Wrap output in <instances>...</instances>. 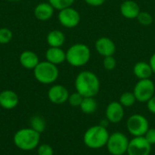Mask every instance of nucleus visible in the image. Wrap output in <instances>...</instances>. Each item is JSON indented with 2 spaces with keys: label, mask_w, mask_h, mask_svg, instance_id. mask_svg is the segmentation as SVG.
I'll return each instance as SVG.
<instances>
[{
  "label": "nucleus",
  "mask_w": 155,
  "mask_h": 155,
  "mask_svg": "<svg viewBox=\"0 0 155 155\" xmlns=\"http://www.w3.org/2000/svg\"><path fill=\"white\" fill-rule=\"evenodd\" d=\"M75 91L84 97H95L101 87L100 79L97 74L89 70L80 72L74 79Z\"/></svg>",
  "instance_id": "f257e3e1"
},
{
  "label": "nucleus",
  "mask_w": 155,
  "mask_h": 155,
  "mask_svg": "<svg viewBox=\"0 0 155 155\" xmlns=\"http://www.w3.org/2000/svg\"><path fill=\"white\" fill-rule=\"evenodd\" d=\"M110 134L107 128L100 124L89 127L83 135V142L86 147L92 150H99L106 146Z\"/></svg>",
  "instance_id": "f03ea898"
},
{
  "label": "nucleus",
  "mask_w": 155,
  "mask_h": 155,
  "mask_svg": "<svg viewBox=\"0 0 155 155\" xmlns=\"http://www.w3.org/2000/svg\"><path fill=\"white\" fill-rule=\"evenodd\" d=\"M41 140V134L37 133L31 127L18 130L13 137L16 148L24 152H30L36 149Z\"/></svg>",
  "instance_id": "7ed1b4c3"
},
{
  "label": "nucleus",
  "mask_w": 155,
  "mask_h": 155,
  "mask_svg": "<svg viewBox=\"0 0 155 155\" xmlns=\"http://www.w3.org/2000/svg\"><path fill=\"white\" fill-rule=\"evenodd\" d=\"M66 62L73 67H82L88 64L91 59V50L85 44L76 43L72 45L66 51Z\"/></svg>",
  "instance_id": "20e7f679"
},
{
  "label": "nucleus",
  "mask_w": 155,
  "mask_h": 155,
  "mask_svg": "<svg viewBox=\"0 0 155 155\" xmlns=\"http://www.w3.org/2000/svg\"><path fill=\"white\" fill-rule=\"evenodd\" d=\"M34 76L40 84H52L59 77V69L57 65L45 60L39 62V64L34 69Z\"/></svg>",
  "instance_id": "39448f33"
},
{
  "label": "nucleus",
  "mask_w": 155,
  "mask_h": 155,
  "mask_svg": "<svg viewBox=\"0 0 155 155\" xmlns=\"http://www.w3.org/2000/svg\"><path fill=\"white\" fill-rule=\"evenodd\" d=\"M129 141L125 134L114 132L110 134L105 147L111 155H124L127 153Z\"/></svg>",
  "instance_id": "423d86ee"
},
{
  "label": "nucleus",
  "mask_w": 155,
  "mask_h": 155,
  "mask_svg": "<svg viewBox=\"0 0 155 155\" xmlns=\"http://www.w3.org/2000/svg\"><path fill=\"white\" fill-rule=\"evenodd\" d=\"M126 128L128 133L133 137L144 136L150 128V124L147 118L140 114H132L126 121Z\"/></svg>",
  "instance_id": "0eeeda50"
},
{
  "label": "nucleus",
  "mask_w": 155,
  "mask_h": 155,
  "mask_svg": "<svg viewBox=\"0 0 155 155\" xmlns=\"http://www.w3.org/2000/svg\"><path fill=\"white\" fill-rule=\"evenodd\" d=\"M133 93L137 102L146 104L153 95H155L154 82L151 78L138 80L134 87Z\"/></svg>",
  "instance_id": "6e6552de"
},
{
  "label": "nucleus",
  "mask_w": 155,
  "mask_h": 155,
  "mask_svg": "<svg viewBox=\"0 0 155 155\" xmlns=\"http://www.w3.org/2000/svg\"><path fill=\"white\" fill-rule=\"evenodd\" d=\"M57 18L60 25L65 28H74L81 21L80 13L72 6L59 10Z\"/></svg>",
  "instance_id": "1a4fd4ad"
},
{
  "label": "nucleus",
  "mask_w": 155,
  "mask_h": 155,
  "mask_svg": "<svg viewBox=\"0 0 155 155\" xmlns=\"http://www.w3.org/2000/svg\"><path fill=\"white\" fill-rule=\"evenodd\" d=\"M152 145L148 143L144 136L133 137L129 141L127 155H150Z\"/></svg>",
  "instance_id": "9d476101"
},
{
  "label": "nucleus",
  "mask_w": 155,
  "mask_h": 155,
  "mask_svg": "<svg viewBox=\"0 0 155 155\" xmlns=\"http://www.w3.org/2000/svg\"><path fill=\"white\" fill-rule=\"evenodd\" d=\"M69 95L68 89L63 84H54L47 92V98L54 104H63L66 103Z\"/></svg>",
  "instance_id": "9b49d317"
},
{
  "label": "nucleus",
  "mask_w": 155,
  "mask_h": 155,
  "mask_svg": "<svg viewBox=\"0 0 155 155\" xmlns=\"http://www.w3.org/2000/svg\"><path fill=\"white\" fill-rule=\"evenodd\" d=\"M124 117V107L119 101L110 102L105 109V118L111 124H119Z\"/></svg>",
  "instance_id": "f8f14e48"
},
{
  "label": "nucleus",
  "mask_w": 155,
  "mask_h": 155,
  "mask_svg": "<svg viewBox=\"0 0 155 155\" xmlns=\"http://www.w3.org/2000/svg\"><path fill=\"white\" fill-rule=\"evenodd\" d=\"M94 49L100 55H102L103 57H106L114 55L115 54L116 45L111 38L102 36L95 41Z\"/></svg>",
  "instance_id": "ddd939ff"
},
{
  "label": "nucleus",
  "mask_w": 155,
  "mask_h": 155,
  "mask_svg": "<svg viewBox=\"0 0 155 155\" xmlns=\"http://www.w3.org/2000/svg\"><path fill=\"white\" fill-rule=\"evenodd\" d=\"M19 104L17 94L12 90H3L0 92V106L5 110H12Z\"/></svg>",
  "instance_id": "4468645a"
},
{
  "label": "nucleus",
  "mask_w": 155,
  "mask_h": 155,
  "mask_svg": "<svg viewBox=\"0 0 155 155\" xmlns=\"http://www.w3.org/2000/svg\"><path fill=\"white\" fill-rule=\"evenodd\" d=\"M54 8L49 2H42L35 5L34 9L35 17L42 22L51 19L54 13Z\"/></svg>",
  "instance_id": "2eb2a0df"
},
{
  "label": "nucleus",
  "mask_w": 155,
  "mask_h": 155,
  "mask_svg": "<svg viewBox=\"0 0 155 155\" xmlns=\"http://www.w3.org/2000/svg\"><path fill=\"white\" fill-rule=\"evenodd\" d=\"M121 15L126 19H136L141 12L140 5L134 0H124L120 5Z\"/></svg>",
  "instance_id": "dca6fc26"
},
{
  "label": "nucleus",
  "mask_w": 155,
  "mask_h": 155,
  "mask_svg": "<svg viewBox=\"0 0 155 155\" xmlns=\"http://www.w3.org/2000/svg\"><path fill=\"white\" fill-rule=\"evenodd\" d=\"M39 62L38 55L31 50H25L19 55V63L24 68L28 70H34Z\"/></svg>",
  "instance_id": "f3484780"
},
{
  "label": "nucleus",
  "mask_w": 155,
  "mask_h": 155,
  "mask_svg": "<svg viewBox=\"0 0 155 155\" xmlns=\"http://www.w3.org/2000/svg\"><path fill=\"white\" fill-rule=\"evenodd\" d=\"M45 60L51 64L59 65L66 61L65 51L62 47H49L45 52Z\"/></svg>",
  "instance_id": "a211bd4d"
},
{
  "label": "nucleus",
  "mask_w": 155,
  "mask_h": 155,
  "mask_svg": "<svg viewBox=\"0 0 155 155\" xmlns=\"http://www.w3.org/2000/svg\"><path fill=\"white\" fill-rule=\"evenodd\" d=\"M133 73L138 80L149 79L153 74V71L148 62H137L133 67Z\"/></svg>",
  "instance_id": "6ab92c4d"
},
{
  "label": "nucleus",
  "mask_w": 155,
  "mask_h": 155,
  "mask_svg": "<svg viewBox=\"0 0 155 155\" xmlns=\"http://www.w3.org/2000/svg\"><path fill=\"white\" fill-rule=\"evenodd\" d=\"M65 42V35L60 30H52L46 35V43L49 47H62Z\"/></svg>",
  "instance_id": "aec40b11"
},
{
  "label": "nucleus",
  "mask_w": 155,
  "mask_h": 155,
  "mask_svg": "<svg viewBox=\"0 0 155 155\" xmlns=\"http://www.w3.org/2000/svg\"><path fill=\"white\" fill-rule=\"evenodd\" d=\"M79 108L84 114H93L96 112L98 104L94 97H84Z\"/></svg>",
  "instance_id": "412c9836"
},
{
  "label": "nucleus",
  "mask_w": 155,
  "mask_h": 155,
  "mask_svg": "<svg viewBox=\"0 0 155 155\" xmlns=\"http://www.w3.org/2000/svg\"><path fill=\"white\" fill-rule=\"evenodd\" d=\"M30 127L32 129H34L35 131H36L39 134H42L45 132V128H46V123L45 120L40 116V115H35L33 116L30 119Z\"/></svg>",
  "instance_id": "4be33fe9"
},
{
  "label": "nucleus",
  "mask_w": 155,
  "mask_h": 155,
  "mask_svg": "<svg viewBox=\"0 0 155 155\" xmlns=\"http://www.w3.org/2000/svg\"><path fill=\"white\" fill-rule=\"evenodd\" d=\"M136 98L133 92H124L121 94L119 98V103L124 108H130L136 103Z\"/></svg>",
  "instance_id": "5701e85b"
},
{
  "label": "nucleus",
  "mask_w": 155,
  "mask_h": 155,
  "mask_svg": "<svg viewBox=\"0 0 155 155\" xmlns=\"http://www.w3.org/2000/svg\"><path fill=\"white\" fill-rule=\"evenodd\" d=\"M137 21L140 25L147 26L151 25L153 23V16L151 13L146 12V11H141L140 14L137 16Z\"/></svg>",
  "instance_id": "b1692460"
},
{
  "label": "nucleus",
  "mask_w": 155,
  "mask_h": 155,
  "mask_svg": "<svg viewBox=\"0 0 155 155\" xmlns=\"http://www.w3.org/2000/svg\"><path fill=\"white\" fill-rule=\"evenodd\" d=\"M74 1L75 0H48V2L53 5V7L58 11L72 6Z\"/></svg>",
  "instance_id": "393cba45"
},
{
  "label": "nucleus",
  "mask_w": 155,
  "mask_h": 155,
  "mask_svg": "<svg viewBox=\"0 0 155 155\" xmlns=\"http://www.w3.org/2000/svg\"><path fill=\"white\" fill-rule=\"evenodd\" d=\"M13 39V32L7 27L0 28V45H6Z\"/></svg>",
  "instance_id": "a878e982"
},
{
  "label": "nucleus",
  "mask_w": 155,
  "mask_h": 155,
  "mask_svg": "<svg viewBox=\"0 0 155 155\" xmlns=\"http://www.w3.org/2000/svg\"><path fill=\"white\" fill-rule=\"evenodd\" d=\"M83 99H84V96L75 91L74 93L70 94L67 102L69 103V104L72 107H80V105L83 102Z\"/></svg>",
  "instance_id": "bb28decb"
},
{
  "label": "nucleus",
  "mask_w": 155,
  "mask_h": 155,
  "mask_svg": "<svg viewBox=\"0 0 155 155\" xmlns=\"http://www.w3.org/2000/svg\"><path fill=\"white\" fill-rule=\"evenodd\" d=\"M116 64H117V62H116V59L114 58V55L104 57L103 66H104V68L105 70H107V71H113V70L115 69Z\"/></svg>",
  "instance_id": "cd10ccee"
},
{
  "label": "nucleus",
  "mask_w": 155,
  "mask_h": 155,
  "mask_svg": "<svg viewBox=\"0 0 155 155\" xmlns=\"http://www.w3.org/2000/svg\"><path fill=\"white\" fill-rule=\"evenodd\" d=\"M37 149V155H54V149L51 145L43 143L38 145Z\"/></svg>",
  "instance_id": "c85d7f7f"
},
{
  "label": "nucleus",
  "mask_w": 155,
  "mask_h": 155,
  "mask_svg": "<svg viewBox=\"0 0 155 155\" xmlns=\"http://www.w3.org/2000/svg\"><path fill=\"white\" fill-rule=\"evenodd\" d=\"M145 139L148 141V143L153 146L155 144V128H149V130L146 132L144 135Z\"/></svg>",
  "instance_id": "c756f323"
},
{
  "label": "nucleus",
  "mask_w": 155,
  "mask_h": 155,
  "mask_svg": "<svg viewBox=\"0 0 155 155\" xmlns=\"http://www.w3.org/2000/svg\"><path fill=\"white\" fill-rule=\"evenodd\" d=\"M146 107L148 109V111L153 114H155V95H153L147 103H146Z\"/></svg>",
  "instance_id": "7c9ffc66"
},
{
  "label": "nucleus",
  "mask_w": 155,
  "mask_h": 155,
  "mask_svg": "<svg viewBox=\"0 0 155 155\" xmlns=\"http://www.w3.org/2000/svg\"><path fill=\"white\" fill-rule=\"evenodd\" d=\"M106 0H84V2L90 5V6H94V7H98L103 5L105 3Z\"/></svg>",
  "instance_id": "2f4dec72"
},
{
  "label": "nucleus",
  "mask_w": 155,
  "mask_h": 155,
  "mask_svg": "<svg viewBox=\"0 0 155 155\" xmlns=\"http://www.w3.org/2000/svg\"><path fill=\"white\" fill-rule=\"evenodd\" d=\"M149 64L153 71V74H155V52L152 54V56L150 57V61H149Z\"/></svg>",
  "instance_id": "473e14b6"
},
{
  "label": "nucleus",
  "mask_w": 155,
  "mask_h": 155,
  "mask_svg": "<svg viewBox=\"0 0 155 155\" xmlns=\"http://www.w3.org/2000/svg\"><path fill=\"white\" fill-rule=\"evenodd\" d=\"M110 122L105 118V119H103V120H101V122L99 123V124L101 125V126H103V127H105V128H107L109 125H110Z\"/></svg>",
  "instance_id": "72a5a7b5"
},
{
  "label": "nucleus",
  "mask_w": 155,
  "mask_h": 155,
  "mask_svg": "<svg viewBox=\"0 0 155 155\" xmlns=\"http://www.w3.org/2000/svg\"><path fill=\"white\" fill-rule=\"evenodd\" d=\"M8 2H19V1H22V0H7Z\"/></svg>",
  "instance_id": "f704fd0d"
}]
</instances>
